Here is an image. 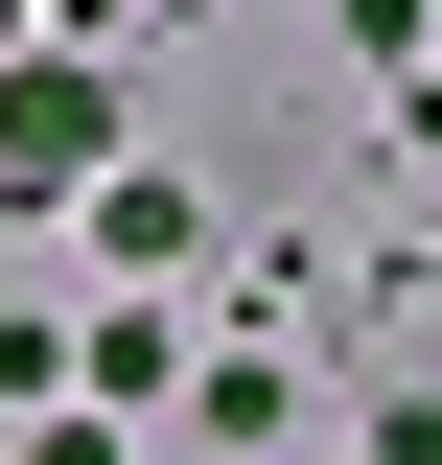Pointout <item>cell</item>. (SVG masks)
I'll return each instance as SVG.
<instances>
[{"instance_id": "1", "label": "cell", "mask_w": 442, "mask_h": 465, "mask_svg": "<svg viewBox=\"0 0 442 465\" xmlns=\"http://www.w3.org/2000/svg\"><path fill=\"white\" fill-rule=\"evenodd\" d=\"M0 163H24V186L94 163V70H0Z\"/></svg>"}]
</instances>
